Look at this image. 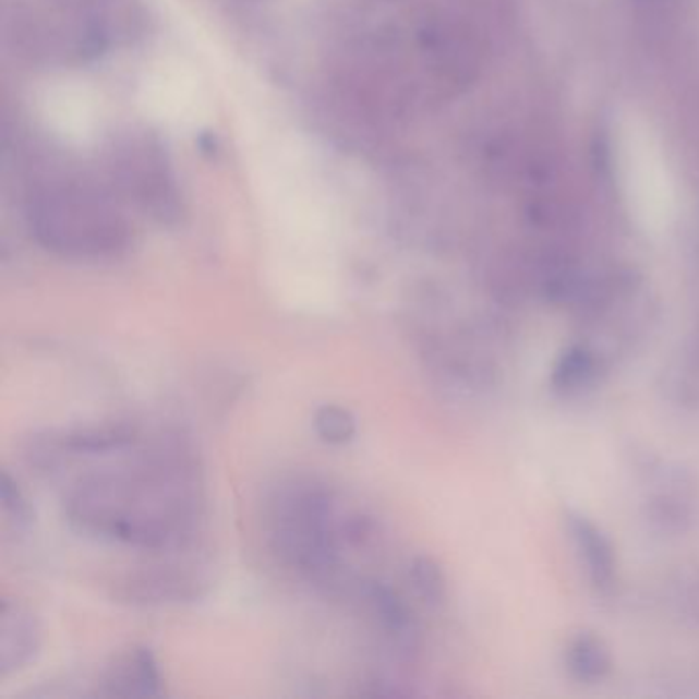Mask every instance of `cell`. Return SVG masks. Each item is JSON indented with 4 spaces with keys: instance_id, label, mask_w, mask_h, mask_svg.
<instances>
[{
    "instance_id": "1",
    "label": "cell",
    "mask_w": 699,
    "mask_h": 699,
    "mask_svg": "<svg viewBox=\"0 0 699 699\" xmlns=\"http://www.w3.org/2000/svg\"><path fill=\"white\" fill-rule=\"evenodd\" d=\"M202 509L197 461L172 437L123 466L76 478L62 496L64 519L76 533L146 552L188 546Z\"/></svg>"
},
{
    "instance_id": "2",
    "label": "cell",
    "mask_w": 699,
    "mask_h": 699,
    "mask_svg": "<svg viewBox=\"0 0 699 699\" xmlns=\"http://www.w3.org/2000/svg\"><path fill=\"white\" fill-rule=\"evenodd\" d=\"M349 507L339 495L314 478L281 484L272 498L269 538L281 563L310 580L316 589L341 595L361 589L345 552V519Z\"/></svg>"
},
{
    "instance_id": "3",
    "label": "cell",
    "mask_w": 699,
    "mask_h": 699,
    "mask_svg": "<svg viewBox=\"0 0 699 699\" xmlns=\"http://www.w3.org/2000/svg\"><path fill=\"white\" fill-rule=\"evenodd\" d=\"M32 228L48 251L69 258H116L128 246V228L95 205H39L32 214Z\"/></svg>"
},
{
    "instance_id": "4",
    "label": "cell",
    "mask_w": 699,
    "mask_h": 699,
    "mask_svg": "<svg viewBox=\"0 0 699 699\" xmlns=\"http://www.w3.org/2000/svg\"><path fill=\"white\" fill-rule=\"evenodd\" d=\"M137 444V426L125 421L37 431L25 442V458L37 472L53 474L81 458L128 451Z\"/></svg>"
},
{
    "instance_id": "5",
    "label": "cell",
    "mask_w": 699,
    "mask_h": 699,
    "mask_svg": "<svg viewBox=\"0 0 699 699\" xmlns=\"http://www.w3.org/2000/svg\"><path fill=\"white\" fill-rule=\"evenodd\" d=\"M204 570L188 564H154L125 575L116 587V598L134 607H171L204 599L209 591Z\"/></svg>"
},
{
    "instance_id": "6",
    "label": "cell",
    "mask_w": 699,
    "mask_h": 699,
    "mask_svg": "<svg viewBox=\"0 0 699 699\" xmlns=\"http://www.w3.org/2000/svg\"><path fill=\"white\" fill-rule=\"evenodd\" d=\"M649 493L644 498V517L659 535L677 538L694 521V489L682 468L656 463L649 466Z\"/></svg>"
},
{
    "instance_id": "7",
    "label": "cell",
    "mask_w": 699,
    "mask_h": 699,
    "mask_svg": "<svg viewBox=\"0 0 699 699\" xmlns=\"http://www.w3.org/2000/svg\"><path fill=\"white\" fill-rule=\"evenodd\" d=\"M359 595L365 599L370 612L377 619L398 656L412 659L421 650V624L409 601L402 598L386 580L365 579Z\"/></svg>"
},
{
    "instance_id": "8",
    "label": "cell",
    "mask_w": 699,
    "mask_h": 699,
    "mask_svg": "<svg viewBox=\"0 0 699 699\" xmlns=\"http://www.w3.org/2000/svg\"><path fill=\"white\" fill-rule=\"evenodd\" d=\"M41 644L44 630L34 610L17 599H2L0 679H7L32 665L41 652Z\"/></svg>"
},
{
    "instance_id": "9",
    "label": "cell",
    "mask_w": 699,
    "mask_h": 699,
    "mask_svg": "<svg viewBox=\"0 0 699 699\" xmlns=\"http://www.w3.org/2000/svg\"><path fill=\"white\" fill-rule=\"evenodd\" d=\"M564 529L575 546L591 587L601 595L614 593L617 584V554L610 535L593 519L579 511L564 513Z\"/></svg>"
},
{
    "instance_id": "10",
    "label": "cell",
    "mask_w": 699,
    "mask_h": 699,
    "mask_svg": "<svg viewBox=\"0 0 699 699\" xmlns=\"http://www.w3.org/2000/svg\"><path fill=\"white\" fill-rule=\"evenodd\" d=\"M612 363L587 341L566 345L550 372V388L563 398H580L603 384Z\"/></svg>"
},
{
    "instance_id": "11",
    "label": "cell",
    "mask_w": 699,
    "mask_h": 699,
    "mask_svg": "<svg viewBox=\"0 0 699 699\" xmlns=\"http://www.w3.org/2000/svg\"><path fill=\"white\" fill-rule=\"evenodd\" d=\"M107 698H160L162 677L158 661L148 647H132L107 668L103 679Z\"/></svg>"
},
{
    "instance_id": "12",
    "label": "cell",
    "mask_w": 699,
    "mask_h": 699,
    "mask_svg": "<svg viewBox=\"0 0 699 699\" xmlns=\"http://www.w3.org/2000/svg\"><path fill=\"white\" fill-rule=\"evenodd\" d=\"M564 668L575 682L593 685L610 677L614 671V654L605 638L595 631H577L564 647Z\"/></svg>"
},
{
    "instance_id": "13",
    "label": "cell",
    "mask_w": 699,
    "mask_h": 699,
    "mask_svg": "<svg viewBox=\"0 0 699 699\" xmlns=\"http://www.w3.org/2000/svg\"><path fill=\"white\" fill-rule=\"evenodd\" d=\"M409 582L426 607H442L447 601V577L442 564L429 554H417L409 564Z\"/></svg>"
},
{
    "instance_id": "14",
    "label": "cell",
    "mask_w": 699,
    "mask_h": 699,
    "mask_svg": "<svg viewBox=\"0 0 699 699\" xmlns=\"http://www.w3.org/2000/svg\"><path fill=\"white\" fill-rule=\"evenodd\" d=\"M321 442L328 445H347L358 437V417L341 405H323L312 419Z\"/></svg>"
},
{
    "instance_id": "15",
    "label": "cell",
    "mask_w": 699,
    "mask_h": 699,
    "mask_svg": "<svg viewBox=\"0 0 699 699\" xmlns=\"http://www.w3.org/2000/svg\"><path fill=\"white\" fill-rule=\"evenodd\" d=\"M0 507L7 523L17 533H25L34 526V507L17 480L9 474V470L0 472Z\"/></svg>"
}]
</instances>
